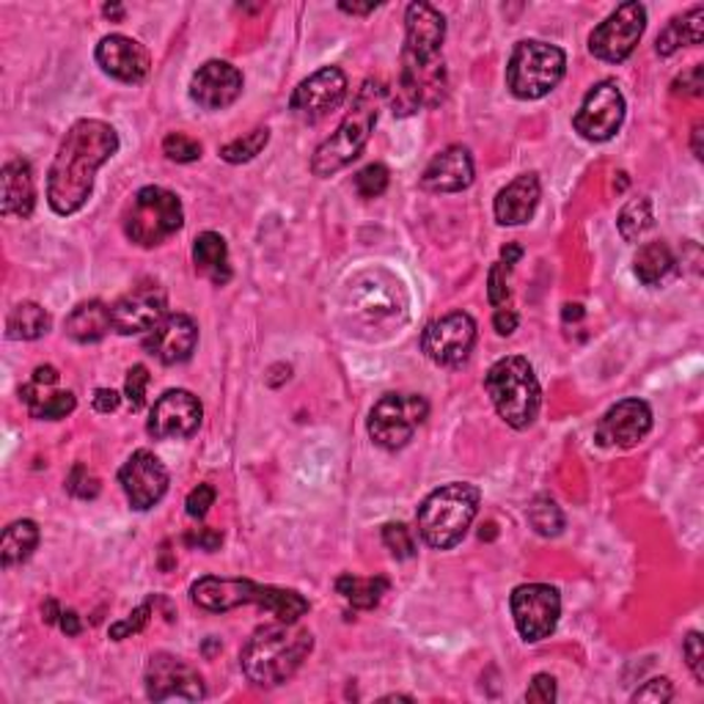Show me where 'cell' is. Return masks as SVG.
Returning a JSON list of instances; mask_svg holds the SVG:
<instances>
[{
	"mask_svg": "<svg viewBox=\"0 0 704 704\" xmlns=\"http://www.w3.org/2000/svg\"><path fill=\"white\" fill-rule=\"evenodd\" d=\"M446 20L435 6L410 3L405 11V48L394 89V113L410 116L419 108H435L443 102L449 78L443 64Z\"/></svg>",
	"mask_w": 704,
	"mask_h": 704,
	"instance_id": "obj_1",
	"label": "cell"
},
{
	"mask_svg": "<svg viewBox=\"0 0 704 704\" xmlns=\"http://www.w3.org/2000/svg\"><path fill=\"white\" fill-rule=\"evenodd\" d=\"M119 152L116 130L100 119H80L61 141L48 174V204L55 215H74L94 193V176Z\"/></svg>",
	"mask_w": 704,
	"mask_h": 704,
	"instance_id": "obj_2",
	"label": "cell"
},
{
	"mask_svg": "<svg viewBox=\"0 0 704 704\" xmlns=\"http://www.w3.org/2000/svg\"><path fill=\"white\" fill-rule=\"evenodd\" d=\"M314 650V635L297 622H276L259 628L239 652V669L259 688H276L295 677Z\"/></svg>",
	"mask_w": 704,
	"mask_h": 704,
	"instance_id": "obj_3",
	"label": "cell"
},
{
	"mask_svg": "<svg viewBox=\"0 0 704 704\" xmlns=\"http://www.w3.org/2000/svg\"><path fill=\"white\" fill-rule=\"evenodd\" d=\"M191 598L198 609L210 611V614H223V611L239 609V605H259L278 622H297L312 609L308 600L295 589L262 586L248 578L204 575L191 586Z\"/></svg>",
	"mask_w": 704,
	"mask_h": 704,
	"instance_id": "obj_4",
	"label": "cell"
},
{
	"mask_svg": "<svg viewBox=\"0 0 704 704\" xmlns=\"http://www.w3.org/2000/svg\"><path fill=\"white\" fill-rule=\"evenodd\" d=\"M382 100H386V89H382L380 80H366V83L360 85L345 122L339 124V130H336L328 141L319 143V149L314 152V176H323L325 180V176L339 174V171L347 169L355 157H360V152H364L366 143L371 139L377 116H380Z\"/></svg>",
	"mask_w": 704,
	"mask_h": 704,
	"instance_id": "obj_5",
	"label": "cell"
},
{
	"mask_svg": "<svg viewBox=\"0 0 704 704\" xmlns=\"http://www.w3.org/2000/svg\"><path fill=\"white\" fill-rule=\"evenodd\" d=\"M345 312L360 330H388L408 319V292L382 267L360 271L347 282Z\"/></svg>",
	"mask_w": 704,
	"mask_h": 704,
	"instance_id": "obj_6",
	"label": "cell"
},
{
	"mask_svg": "<svg viewBox=\"0 0 704 704\" xmlns=\"http://www.w3.org/2000/svg\"><path fill=\"white\" fill-rule=\"evenodd\" d=\"M482 493L477 484L451 482L424 498L419 507V534L435 551H451L466 540L468 529L477 520Z\"/></svg>",
	"mask_w": 704,
	"mask_h": 704,
	"instance_id": "obj_7",
	"label": "cell"
},
{
	"mask_svg": "<svg viewBox=\"0 0 704 704\" xmlns=\"http://www.w3.org/2000/svg\"><path fill=\"white\" fill-rule=\"evenodd\" d=\"M484 391L493 399L498 416L512 429L531 427L540 416L542 388L534 366L523 355H507L496 360L484 375Z\"/></svg>",
	"mask_w": 704,
	"mask_h": 704,
	"instance_id": "obj_8",
	"label": "cell"
},
{
	"mask_svg": "<svg viewBox=\"0 0 704 704\" xmlns=\"http://www.w3.org/2000/svg\"><path fill=\"white\" fill-rule=\"evenodd\" d=\"M567 55L562 48L540 39H526L512 50L507 64V85L518 100H542L562 83Z\"/></svg>",
	"mask_w": 704,
	"mask_h": 704,
	"instance_id": "obj_9",
	"label": "cell"
},
{
	"mask_svg": "<svg viewBox=\"0 0 704 704\" xmlns=\"http://www.w3.org/2000/svg\"><path fill=\"white\" fill-rule=\"evenodd\" d=\"M122 223L130 243L141 245V248H157L180 232L185 223V210H182L176 193L149 185L135 193Z\"/></svg>",
	"mask_w": 704,
	"mask_h": 704,
	"instance_id": "obj_10",
	"label": "cell"
},
{
	"mask_svg": "<svg viewBox=\"0 0 704 704\" xmlns=\"http://www.w3.org/2000/svg\"><path fill=\"white\" fill-rule=\"evenodd\" d=\"M427 416L429 405L419 394H386L371 408L369 435L380 449L397 451L414 440Z\"/></svg>",
	"mask_w": 704,
	"mask_h": 704,
	"instance_id": "obj_11",
	"label": "cell"
},
{
	"mask_svg": "<svg viewBox=\"0 0 704 704\" xmlns=\"http://www.w3.org/2000/svg\"><path fill=\"white\" fill-rule=\"evenodd\" d=\"M646 28V9L641 3H622L605 17L589 37V53L605 64H622L639 48Z\"/></svg>",
	"mask_w": 704,
	"mask_h": 704,
	"instance_id": "obj_12",
	"label": "cell"
},
{
	"mask_svg": "<svg viewBox=\"0 0 704 704\" xmlns=\"http://www.w3.org/2000/svg\"><path fill=\"white\" fill-rule=\"evenodd\" d=\"M509 609L523 641L537 644L557 631L559 616H562V598L551 583H523L509 598Z\"/></svg>",
	"mask_w": 704,
	"mask_h": 704,
	"instance_id": "obj_13",
	"label": "cell"
},
{
	"mask_svg": "<svg viewBox=\"0 0 704 704\" xmlns=\"http://www.w3.org/2000/svg\"><path fill=\"white\" fill-rule=\"evenodd\" d=\"M622 122H625V96H622L620 85L614 80H600L583 96L581 108L572 119V127L581 139L603 143L620 133Z\"/></svg>",
	"mask_w": 704,
	"mask_h": 704,
	"instance_id": "obj_14",
	"label": "cell"
},
{
	"mask_svg": "<svg viewBox=\"0 0 704 704\" xmlns=\"http://www.w3.org/2000/svg\"><path fill=\"white\" fill-rule=\"evenodd\" d=\"M146 696L152 702H198L207 696V688L198 669L169 652H157L146 663Z\"/></svg>",
	"mask_w": 704,
	"mask_h": 704,
	"instance_id": "obj_15",
	"label": "cell"
},
{
	"mask_svg": "<svg viewBox=\"0 0 704 704\" xmlns=\"http://www.w3.org/2000/svg\"><path fill=\"white\" fill-rule=\"evenodd\" d=\"M477 345V323L471 314L451 312L424 328L421 350L438 366H462Z\"/></svg>",
	"mask_w": 704,
	"mask_h": 704,
	"instance_id": "obj_16",
	"label": "cell"
},
{
	"mask_svg": "<svg viewBox=\"0 0 704 704\" xmlns=\"http://www.w3.org/2000/svg\"><path fill=\"white\" fill-rule=\"evenodd\" d=\"M347 74L339 67H323L319 72L308 74L295 91H292L289 111L295 113L300 122H319L328 113H334L336 108H341V102L347 100Z\"/></svg>",
	"mask_w": 704,
	"mask_h": 704,
	"instance_id": "obj_17",
	"label": "cell"
},
{
	"mask_svg": "<svg viewBox=\"0 0 704 704\" xmlns=\"http://www.w3.org/2000/svg\"><path fill=\"white\" fill-rule=\"evenodd\" d=\"M165 306H169V297H165V289L160 284L143 282L133 286L127 295L119 297L111 306L113 334H149L165 317Z\"/></svg>",
	"mask_w": 704,
	"mask_h": 704,
	"instance_id": "obj_18",
	"label": "cell"
},
{
	"mask_svg": "<svg viewBox=\"0 0 704 704\" xmlns=\"http://www.w3.org/2000/svg\"><path fill=\"white\" fill-rule=\"evenodd\" d=\"M202 419L204 408L196 394L171 388L154 402L146 429L154 440H185L202 427Z\"/></svg>",
	"mask_w": 704,
	"mask_h": 704,
	"instance_id": "obj_19",
	"label": "cell"
},
{
	"mask_svg": "<svg viewBox=\"0 0 704 704\" xmlns=\"http://www.w3.org/2000/svg\"><path fill=\"white\" fill-rule=\"evenodd\" d=\"M169 468L149 449L133 451V457L119 471V484H122L124 496H127L130 507L135 512H146V509L157 507L163 496L169 493Z\"/></svg>",
	"mask_w": 704,
	"mask_h": 704,
	"instance_id": "obj_20",
	"label": "cell"
},
{
	"mask_svg": "<svg viewBox=\"0 0 704 704\" xmlns=\"http://www.w3.org/2000/svg\"><path fill=\"white\" fill-rule=\"evenodd\" d=\"M652 410L644 399H622L603 414L594 427V440L605 449H633L650 435Z\"/></svg>",
	"mask_w": 704,
	"mask_h": 704,
	"instance_id": "obj_21",
	"label": "cell"
},
{
	"mask_svg": "<svg viewBox=\"0 0 704 704\" xmlns=\"http://www.w3.org/2000/svg\"><path fill=\"white\" fill-rule=\"evenodd\" d=\"M198 345V325L187 314H165L146 334L143 347L165 366L185 364Z\"/></svg>",
	"mask_w": 704,
	"mask_h": 704,
	"instance_id": "obj_22",
	"label": "cell"
},
{
	"mask_svg": "<svg viewBox=\"0 0 704 704\" xmlns=\"http://www.w3.org/2000/svg\"><path fill=\"white\" fill-rule=\"evenodd\" d=\"M243 94V72L228 61H207L191 80V100L204 111H223Z\"/></svg>",
	"mask_w": 704,
	"mask_h": 704,
	"instance_id": "obj_23",
	"label": "cell"
},
{
	"mask_svg": "<svg viewBox=\"0 0 704 704\" xmlns=\"http://www.w3.org/2000/svg\"><path fill=\"white\" fill-rule=\"evenodd\" d=\"M94 55L102 72L122 80V83H141V80H146L149 67H152L149 50L124 33H111V37L102 39Z\"/></svg>",
	"mask_w": 704,
	"mask_h": 704,
	"instance_id": "obj_24",
	"label": "cell"
},
{
	"mask_svg": "<svg viewBox=\"0 0 704 704\" xmlns=\"http://www.w3.org/2000/svg\"><path fill=\"white\" fill-rule=\"evenodd\" d=\"M473 182V157L466 146H446L435 154L421 174L427 193H460Z\"/></svg>",
	"mask_w": 704,
	"mask_h": 704,
	"instance_id": "obj_25",
	"label": "cell"
},
{
	"mask_svg": "<svg viewBox=\"0 0 704 704\" xmlns=\"http://www.w3.org/2000/svg\"><path fill=\"white\" fill-rule=\"evenodd\" d=\"M542 198V185L537 174H520L518 180L509 182L507 187H501L496 196L493 212L496 221L501 226H520V223H529L534 217L537 207H540Z\"/></svg>",
	"mask_w": 704,
	"mask_h": 704,
	"instance_id": "obj_26",
	"label": "cell"
},
{
	"mask_svg": "<svg viewBox=\"0 0 704 704\" xmlns=\"http://www.w3.org/2000/svg\"><path fill=\"white\" fill-rule=\"evenodd\" d=\"M37 207V182L28 160H9L0 174V212L6 217H31Z\"/></svg>",
	"mask_w": 704,
	"mask_h": 704,
	"instance_id": "obj_27",
	"label": "cell"
},
{
	"mask_svg": "<svg viewBox=\"0 0 704 704\" xmlns=\"http://www.w3.org/2000/svg\"><path fill=\"white\" fill-rule=\"evenodd\" d=\"M64 330L72 341H78V345H94V341H102L108 336V330H113L111 308L102 300L80 303L70 317H67Z\"/></svg>",
	"mask_w": 704,
	"mask_h": 704,
	"instance_id": "obj_28",
	"label": "cell"
},
{
	"mask_svg": "<svg viewBox=\"0 0 704 704\" xmlns=\"http://www.w3.org/2000/svg\"><path fill=\"white\" fill-rule=\"evenodd\" d=\"M193 262H196V271L215 286H226L232 282L228 245L217 232L198 234L196 243H193Z\"/></svg>",
	"mask_w": 704,
	"mask_h": 704,
	"instance_id": "obj_29",
	"label": "cell"
},
{
	"mask_svg": "<svg viewBox=\"0 0 704 704\" xmlns=\"http://www.w3.org/2000/svg\"><path fill=\"white\" fill-rule=\"evenodd\" d=\"M44 382L31 380L28 386L20 388V397L22 402L28 405V414L33 419H42V421H61L67 416L74 414L78 408V399H74L72 391H53V394H44Z\"/></svg>",
	"mask_w": 704,
	"mask_h": 704,
	"instance_id": "obj_30",
	"label": "cell"
},
{
	"mask_svg": "<svg viewBox=\"0 0 704 704\" xmlns=\"http://www.w3.org/2000/svg\"><path fill=\"white\" fill-rule=\"evenodd\" d=\"M704 39V9L694 6L683 17H674L657 37V55H672L680 48H696Z\"/></svg>",
	"mask_w": 704,
	"mask_h": 704,
	"instance_id": "obj_31",
	"label": "cell"
},
{
	"mask_svg": "<svg viewBox=\"0 0 704 704\" xmlns=\"http://www.w3.org/2000/svg\"><path fill=\"white\" fill-rule=\"evenodd\" d=\"M50 325H53L50 314L39 303L25 300L17 303L9 312V317H6V336L17 341H33L42 339L50 330Z\"/></svg>",
	"mask_w": 704,
	"mask_h": 704,
	"instance_id": "obj_32",
	"label": "cell"
},
{
	"mask_svg": "<svg viewBox=\"0 0 704 704\" xmlns=\"http://www.w3.org/2000/svg\"><path fill=\"white\" fill-rule=\"evenodd\" d=\"M39 545V526L33 520H14L9 529L3 531L0 540V559L3 567H14L28 562Z\"/></svg>",
	"mask_w": 704,
	"mask_h": 704,
	"instance_id": "obj_33",
	"label": "cell"
},
{
	"mask_svg": "<svg viewBox=\"0 0 704 704\" xmlns=\"http://www.w3.org/2000/svg\"><path fill=\"white\" fill-rule=\"evenodd\" d=\"M388 589H391V583H388V578H380V575L375 578L341 575L339 581H336V592H339L341 598L353 605V609H360V611L377 609L382 594H388Z\"/></svg>",
	"mask_w": 704,
	"mask_h": 704,
	"instance_id": "obj_34",
	"label": "cell"
},
{
	"mask_svg": "<svg viewBox=\"0 0 704 704\" xmlns=\"http://www.w3.org/2000/svg\"><path fill=\"white\" fill-rule=\"evenodd\" d=\"M635 278L644 286H657L666 282L669 273L674 271V256L666 243H646L641 245L639 254L633 259Z\"/></svg>",
	"mask_w": 704,
	"mask_h": 704,
	"instance_id": "obj_35",
	"label": "cell"
},
{
	"mask_svg": "<svg viewBox=\"0 0 704 704\" xmlns=\"http://www.w3.org/2000/svg\"><path fill=\"white\" fill-rule=\"evenodd\" d=\"M616 226H620V234L628 243H635V239L644 237L655 226V212H652L650 198H633V202H628L620 212Z\"/></svg>",
	"mask_w": 704,
	"mask_h": 704,
	"instance_id": "obj_36",
	"label": "cell"
},
{
	"mask_svg": "<svg viewBox=\"0 0 704 704\" xmlns=\"http://www.w3.org/2000/svg\"><path fill=\"white\" fill-rule=\"evenodd\" d=\"M267 141H271V130L256 127V130H251L248 135H243V139L228 141L226 146L221 149V157L226 160V163H232V165L251 163V160H254L256 154H262V149L267 146Z\"/></svg>",
	"mask_w": 704,
	"mask_h": 704,
	"instance_id": "obj_37",
	"label": "cell"
},
{
	"mask_svg": "<svg viewBox=\"0 0 704 704\" xmlns=\"http://www.w3.org/2000/svg\"><path fill=\"white\" fill-rule=\"evenodd\" d=\"M529 523L534 526L537 534L557 537V534H562V529H564V514H562V509H559L557 501L540 496V498H534V503L529 507Z\"/></svg>",
	"mask_w": 704,
	"mask_h": 704,
	"instance_id": "obj_38",
	"label": "cell"
},
{
	"mask_svg": "<svg viewBox=\"0 0 704 704\" xmlns=\"http://www.w3.org/2000/svg\"><path fill=\"white\" fill-rule=\"evenodd\" d=\"M388 180H391V174H388L386 165L371 163L355 174V193L360 198H380L388 191Z\"/></svg>",
	"mask_w": 704,
	"mask_h": 704,
	"instance_id": "obj_39",
	"label": "cell"
},
{
	"mask_svg": "<svg viewBox=\"0 0 704 704\" xmlns=\"http://www.w3.org/2000/svg\"><path fill=\"white\" fill-rule=\"evenodd\" d=\"M165 157L174 160V163H196L202 157V143L185 133H171L163 141Z\"/></svg>",
	"mask_w": 704,
	"mask_h": 704,
	"instance_id": "obj_40",
	"label": "cell"
},
{
	"mask_svg": "<svg viewBox=\"0 0 704 704\" xmlns=\"http://www.w3.org/2000/svg\"><path fill=\"white\" fill-rule=\"evenodd\" d=\"M382 542H386L388 551L397 559H410L416 557V540L414 531L405 523H388L382 526Z\"/></svg>",
	"mask_w": 704,
	"mask_h": 704,
	"instance_id": "obj_41",
	"label": "cell"
},
{
	"mask_svg": "<svg viewBox=\"0 0 704 704\" xmlns=\"http://www.w3.org/2000/svg\"><path fill=\"white\" fill-rule=\"evenodd\" d=\"M149 369L143 364H135L133 369L127 371V382H124V397H127V405L133 414H139V410L146 405V388H149Z\"/></svg>",
	"mask_w": 704,
	"mask_h": 704,
	"instance_id": "obj_42",
	"label": "cell"
},
{
	"mask_svg": "<svg viewBox=\"0 0 704 704\" xmlns=\"http://www.w3.org/2000/svg\"><path fill=\"white\" fill-rule=\"evenodd\" d=\"M67 490H70L74 498L89 501V498H96V493H100V479H96L89 468L78 462V466L70 471V477H67Z\"/></svg>",
	"mask_w": 704,
	"mask_h": 704,
	"instance_id": "obj_43",
	"label": "cell"
},
{
	"mask_svg": "<svg viewBox=\"0 0 704 704\" xmlns=\"http://www.w3.org/2000/svg\"><path fill=\"white\" fill-rule=\"evenodd\" d=\"M149 620H152V603H143V605H139V609L133 611V614L127 616V620H122V622H116V625H111V639L113 641L130 639V635L141 633L143 628L149 625Z\"/></svg>",
	"mask_w": 704,
	"mask_h": 704,
	"instance_id": "obj_44",
	"label": "cell"
},
{
	"mask_svg": "<svg viewBox=\"0 0 704 704\" xmlns=\"http://www.w3.org/2000/svg\"><path fill=\"white\" fill-rule=\"evenodd\" d=\"M674 696L672 688V680L666 677H655L650 683L641 685L639 691L633 694V702H652V704H666Z\"/></svg>",
	"mask_w": 704,
	"mask_h": 704,
	"instance_id": "obj_45",
	"label": "cell"
},
{
	"mask_svg": "<svg viewBox=\"0 0 704 704\" xmlns=\"http://www.w3.org/2000/svg\"><path fill=\"white\" fill-rule=\"evenodd\" d=\"M215 488H212V484H198L196 490H193L191 496H187V501H185V509H187V514H191L193 520H202V518H207V512H210V507L212 503H215Z\"/></svg>",
	"mask_w": 704,
	"mask_h": 704,
	"instance_id": "obj_46",
	"label": "cell"
},
{
	"mask_svg": "<svg viewBox=\"0 0 704 704\" xmlns=\"http://www.w3.org/2000/svg\"><path fill=\"white\" fill-rule=\"evenodd\" d=\"M526 702L551 704L557 702V680L551 674H534L529 691H526Z\"/></svg>",
	"mask_w": 704,
	"mask_h": 704,
	"instance_id": "obj_47",
	"label": "cell"
},
{
	"mask_svg": "<svg viewBox=\"0 0 704 704\" xmlns=\"http://www.w3.org/2000/svg\"><path fill=\"white\" fill-rule=\"evenodd\" d=\"M507 271L509 267L498 262V265L490 267V273H488V297L493 306H501V303H507V297H509Z\"/></svg>",
	"mask_w": 704,
	"mask_h": 704,
	"instance_id": "obj_48",
	"label": "cell"
},
{
	"mask_svg": "<svg viewBox=\"0 0 704 704\" xmlns=\"http://www.w3.org/2000/svg\"><path fill=\"white\" fill-rule=\"evenodd\" d=\"M683 655L688 661V669L694 672L696 683H704V669H702V635L700 633H688L685 635V644H683Z\"/></svg>",
	"mask_w": 704,
	"mask_h": 704,
	"instance_id": "obj_49",
	"label": "cell"
},
{
	"mask_svg": "<svg viewBox=\"0 0 704 704\" xmlns=\"http://www.w3.org/2000/svg\"><path fill=\"white\" fill-rule=\"evenodd\" d=\"M702 64L691 67L688 72L680 74L677 80H674V94H691V96H700L702 94Z\"/></svg>",
	"mask_w": 704,
	"mask_h": 704,
	"instance_id": "obj_50",
	"label": "cell"
},
{
	"mask_svg": "<svg viewBox=\"0 0 704 704\" xmlns=\"http://www.w3.org/2000/svg\"><path fill=\"white\" fill-rule=\"evenodd\" d=\"M185 542H187V545H191V548H202V551L212 553V551H217V548H221L223 537L217 534L215 529H193L191 534L185 537Z\"/></svg>",
	"mask_w": 704,
	"mask_h": 704,
	"instance_id": "obj_51",
	"label": "cell"
},
{
	"mask_svg": "<svg viewBox=\"0 0 704 704\" xmlns=\"http://www.w3.org/2000/svg\"><path fill=\"white\" fill-rule=\"evenodd\" d=\"M518 314L512 312V308H498L496 317H493V328L498 336H512L514 330H518Z\"/></svg>",
	"mask_w": 704,
	"mask_h": 704,
	"instance_id": "obj_52",
	"label": "cell"
},
{
	"mask_svg": "<svg viewBox=\"0 0 704 704\" xmlns=\"http://www.w3.org/2000/svg\"><path fill=\"white\" fill-rule=\"evenodd\" d=\"M122 405V397H119L113 388H100V391L94 394V410L96 414H113V410Z\"/></svg>",
	"mask_w": 704,
	"mask_h": 704,
	"instance_id": "obj_53",
	"label": "cell"
},
{
	"mask_svg": "<svg viewBox=\"0 0 704 704\" xmlns=\"http://www.w3.org/2000/svg\"><path fill=\"white\" fill-rule=\"evenodd\" d=\"M520 259H523V245H518V243L503 245V248H501V265L512 267V265H518Z\"/></svg>",
	"mask_w": 704,
	"mask_h": 704,
	"instance_id": "obj_54",
	"label": "cell"
},
{
	"mask_svg": "<svg viewBox=\"0 0 704 704\" xmlns=\"http://www.w3.org/2000/svg\"><path fill=\"white\" fill-rule=\"evenodd\" d=\"M59 625L67 635H80V631H83V628H80V616L74 614V611H61Z\"/></svg>",
	"mask_w": 704,
	"mask_h": 704,
	"instance_id": "obj_55",
	"label": "cell"
},
{
	"mask_svg": "<svg viewBox=\"0 0 704 704\" xmlns=\"http://www.w3.org/2000/svg\"><path fill=\"white\" fill-rule=\"evenodd\" d=\"M42 614H44V622H48V625H53V622H59V620H61L59 603H55V600H48V603L42 605Z\"/></svg>",
	"mask_w": 704,
	"mask_h": 704,
	"instance_id": "obj_56",
	"label": "cell"
},
{
	"mask_svg": "<svg viewBox=\"0 0 704 704\" xmlns=\"http://www.w3.org/2000/svg\"><path fill=\"white\" fill-rule=\"evenodd\" d=\"M341 11H347V14H369V11L377 9V3H366V6H355V3H339Z\"/></svg>",
	"mask_w": 704,
	"mask_h": 704,
	"instance_id": "obj_57",
	"label": "cell"
},
{
	"mask_svg": "<svg viewBox=\"0 0 704 704\" xmlns=\"http://www.w3.org/2000/svg\"><path fill=\"white\" fill-rule=\"evenodd\" d=\"M102 14L105 17H111V20H116V22H122L124 20V6H105V9H102Z\"/></svg>",
	"mask_w": 704,
	"mask_h": 704,
	"instance_id": "obj_58",
	"label": "cell"
},
{
	"mask_svg": "<svg viewBox=\"0 0 704 704\" xmlns=\"http://www.w3.org/2000/svg\"><path fill=\"white\" fill-rule=\"evenodd\" d=\"M581 317H583V308L578 306V303H575V306H564V319H567V323H570V319H581Z\"/></svg>",
	"mask_w": 704,
	"mask_h": 704,
	"instance_id": "obj_59",
	"label": "cell"
},
{
	"mask_svg": "<svg viewBox=\"0 0 704 704\" xmlns=\"http://www.w3.org/2000/svg\"><path fill=\"white\" fill-rule=\"evenodd\" d=\"M700 139H702V124H696V127H694V154H696V157H702Z\"/></svg>",
	"mask_w": 704,
	"mask_h": 704,
	"instance_id": "obj_60",
	"label": "cell"
}]
</instances>
